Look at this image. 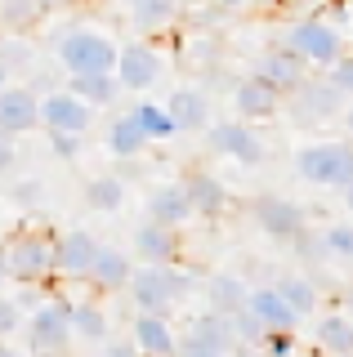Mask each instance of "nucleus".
<instances>
[{
	"label": "nucleus",
	"mask_w": 353,
	"mask_h": 357,
	"mask_svg": "<svg viewBox=\"0 0 353 357\" xmlns=\"http://www.w3.org/2000/svg\"><path fill=\"white\" fill-rule=\"evenodd\" d=\"M45 98L36 94V85H5L0 89V130L9 134H31L36 126H45Z\"/></svg>",
	"instance_id": "nucleus-10"
},
{
	"label": "nucleus",
	"mask_w": 353,
	"mask_h": 357,
	"mask_svg": "<svg viewBox=\"0 0 353 357\" xmlns=\"http://www.w3.org/2000/svg\"><path fill=\"white\" fill-rule=\"evenodd\" d=\"M291 103V121L295 126H326L331 116H340V107H349V94L326 76H304L300 85L286 94Z\"/></svg>",
	"instance_id": "nucleus-5"
},
{
	"label": "nucleus",
	"mask_w": 353,
	"mask_h": 357,
	"mask_svg": "<svg viewBox=\"0 0 353 357\" xmlns=\"http://www.w3.org/2000/svg\"><path fill=\"white\" fill-rule=\"evenodd\" d=\"M170 116H174V126H179V134H202V130H211V98L202 94V89H193V85H179L170 94Z\"/></svg>",
	"instance_id": "nucleus-19"
},
{
	"label": "nucleus",
	"mask_w": 353,
	"mask_h": 357,
	"mask_svg": "<svg viewBox=\"0 0 353 357\" xmlns=\"http://www.w3.org/2000/svg\"><path fill=\"white\" fill-rule=\"evenodd\" d=\"M233 326H237V340H246V344H264V340H269V326H264V321H260L250 308H241V312H237Z\"/></svg>",
	"instance_id": "nucleus-38"
},
{
	"label": "nucleus",
	"mask_w": 353,
	"mask_h": 357,
	"mask_svg": "<svg viewBox=\"0 0 353 357\" xmlns=\"http://www.w3.org/2000/svg\"><path fill=\"white\" fill-rule=\"evenodd\" d=\"M174 357H233L228 349H219V344H206V340H197L193 331H183L179 335V353Z\"/></svg>",
	"instance_id": "nucleus-37"
},
{
	"label": "nucleus",
	"mask_w": 353,
	"mask_h": 357,
	"mask_svg": "<svg viewBox=\"0 0 353 357\" xmlns=\"http://www.w3.org/2000/svg\"><path fill=\"white\" fill-rule=\"evenodd\" d=\"M345 130H349V139H353V98H349V107H345Z\"/></svg>",
	"instance_id": "nucleus-47"
},
{
	"label": "nucleus",
	"mask_w": 353,
	"mask_h": 357,
	"mask_svg": "<svg viewBox=\"0 0 353 357\" xmlns=\"http://www.w3.org/2000/svg\"><path fill=\"white\" fill-rule=\"evenodd\" d=\"M255 76H264L269 85H278L282 94H291V89L308 76V63L282 40V45H273V50H264L260 59H255Z\"/></svg>",
	"instance_id": "nucleus-16"
},
{
	"label": "nucleus",
	"mask_w": 353,
	"mask_h": 357,
	"mask_svg": "<svg viewBox=\"0 0 353 357\" xmlns=\"http://www.w3.org/2000/svg\"><path fill=\"white\" fill-rule=\"evenodd\" d=\"M40 112H45V130H68V134H85L94 121V103H85L76 89H50L45 103H40Z\"/></svg>",
	"instance_id": "nucleus-12"
},
{
	"label": "nucleus",
	"mask_w": 353,
	"mask_h": 357,
	"mask_svg": "<svg viewBox=\"0 0 353 357\" xmlns=\"http://www.w3.org/2000/svg\"><path fill=\"white\" fill-rule=\"evenodd\" d=\"M345 206H349V215H353V183L345 188Z\"/></svg>",
	"instance_id": "nucleus-51"
},
{
	"label": "nucleus",
	"mask_w": 353,
	"mask_h": 357,
	"mask_svg": "<svg viewBox=\"0 0 353 357\" xmlns=\"http://www.w3.org/2000/svg\"><path fill=\"white\" fill-rule=\"evenodd\" d=\"M0 63H5L9 72H31V63H36V50H31L27 36L9 31V36H0Z\"/></svg>",
	"instance_id": "nucleus-34"
},
{
	"label": "nucleus",
	"mask_w": 353,
	"mask_h": 357,
	"mask_svg": "<svg viewBox=\"0 0 353 357\" xmlns=\"http://www.w3.org/2000/svg\"><path fill=\"white\" fill-rule=\"evenodd\" d=\"M250 312H255L269 331H295V326H300V312L291 308V299H286L278 286L250 290Z\"/></svg>",
	"instance_id": "nucleus-22"
},
{
	"label": "nucleus",
	"mask_w": 353,
	"mask_h": 357,
	"mask_svg": "<svg viewBox=\"0 0 353 357\" xmlns=\"http://www.w3.org/2000/svg\"><path fill=\"white\" fill-rule=\"evenodd\" d=\"M135 250L143 264H179V228L174 223H161V219H143L135 228Z\"/></svg>",
	"instance_id": "nucleus-14"
},
{
	"label": "nucleus",
	"mask_w": 353,
	"mask_h": 357,
	"mask_svg": "<svg viewBox=\"0 0 353 357\" xmlns=\"http://www.w3.org/2000/svg\"><path fill=\"white\" fill-rule=\"evenodd\" d=\"M206 143H211V152H215V156H233V161H241V165H260L264 156H269L264 139H260L255 130H250V121H246V116L211 126V130H206Z\"/></svg>",
	"instance_id": "nucleus-8"
},
{
	"label": "nucleus",
	"mask_w": 353,
	"mask_h": 357,
	"mask_svg": "<svg viewBox=\"0 0 353 357\" xmlns=\"http://www.w3.org/2000/svg\"><path fill=\"white\" fill-rule=\"evenodd\" d=\"M188 331L197 335V340L219 344V349H228V353L237 349V326H233V317H228V312H219V308H211V312H197Z\"/></svg>",
	"instance_id": "nucleus-28"
},
{
	"label": "nucleus",
	"mask_w": 353,
	"mask_h": 357,
	"mask_svg": "<svg viewBox=\"0 0 353 357\" xmlns=\"http://www.w3.org/2000/svg\"><path fill=\"white\" fill-rule=\"evenodd\" d=\"M130 340L148 357H174L179 353V335H174L165 312H139V317L130 321Z\"/></svg>",
	"instance_id": "nucleus-18"
},
{
	"label": "nucleus",
	"mask_w": 353,
	"mask_h": 357,
	"mask_svg": "<svg viewBox=\"0 0 353 357\" xmlns=\"http://www.w3.org/2000/svg\"><path fill=\"white\" fill-rule=\"evenodd\" d=\"M282 89L278 85H269L264 76L250 72L246 81H237L233 89V107H237V116H246V121H269V116H278L282 112Z\"/></svg>",
	"instance_id": "nucleus-17"
},
{
	"label": "nucleus",
	"mask_w": 353,
	"mask_h": 357,
	"mask_svg": "<svg viewBox=\"0 0 353 357\" xmlns=\"http://www.w3.org/2000/svg\"><path fill=\"white\" fill-rule=\"evenodd\" d=\"M340 304H345V308L353 312V286H345V290H340Z\"/></svg>",
	"instance_id": "nucleus-46"
},
{
	"label": "nucleus",
	"mask_w": 353,
	"mask_h": 357,
	"mask_svg": "<svg viewBox=\"0 0 353 357\" xmlns=\"http://www.w3.org/2000/svg\"><path fill=\"white\" fill-rule=\"evenodd\" d=\"M14 201H18V206H40V201H45V188H40L36 178H27V183H14Z\"/></svg>",
	"instance_id": "nucleus-41"
},
{
	"label": "nucleus",
	"mask_w": 353,
	"mask_h": 357,
	"mask_svg": "<svg viewBox=\"0 0 353 357\" xmlns=\"http://www.w3.org/2000/svg\"><path fill=\"white\" fill-rule=\"evenodd\" d=\"M98 245H103V241H98L94 232H85V228L59 232V277H68V282H90Z\"/></svg>",
	"instance_id": "nucleus-13"
},
{
	"label": "nucleus",
	"mask_w": 353,
	"mask_h": 357,
	"mask_svg": "<svg viewBox=\"0 0 353 357\" xmlns=\"http://www.w3.org/2000/svg\"><path fill=\"white\" fill-rule=\"evenodd\" d=\"M233 357H269V353H264V344H246V340H237Z\"/></svg>",
	"instance_id": "nucleus-44"
},
{
	"label": "nucleus",
	"mask_w": 353,
	"mask_h": 357,
	"mask_svg": "<svg viewBox=\"0 0 353 357\" xmlns=\"http://www.w3.org/2000/svg\"><path fill=\"white\" fill-rule=\"evenodd\" d=\"M326 72H331V81H336V85L353 98V54H345V59H340L336 67H326Z\"/></svg>",
	"instance_id": "nucleus-40"
},
{
	"label": "nucleus",
	"mask_w": 353,
	"mask_h": 357,
	"mask_svg": "<svg viewBox=\"0 0 353 357\" xmlns=\"http://www.w3.org/2000/svg\"><path fill=\"white\" fill-rule=\"evenodd\" d=\"M193 277L179 273L174 264H139L135 277H130V299H135L139 312H170L188 295Z\"/></svg>",
	"instance_id": "nucleus-3"
},
{
	"label": "nucleus",
	"mask_w": 353,
	"mask_h": 357,
	"mask_svg": "<svg viewBox=\"0 0 353 357\" xmlns=\"http://www.w3.org/2000/svg\"><path fill=\"white\" fill-rule=\"evenodd\" d=\"M197 215L193 210V197L183 183H161L148 192V219H161V223H174V228H183Z\"/></svg>",
	"instance_id": "nucleus-21"
},
{
	"label": "nucleus",
	"mask_w": 353,
	"mask_h": 357,
	"mask_svg": "<svg viewBox=\"0 0 353 357\" xmlns=\"http://www.w3.org/2000/svg\"><path fill=\"white\" fill-rule=\"evenodd\" d=\"M5 277H9V259H5V250H0V286H5Z\"/></svg>",
	"instance_id": "nucleus-49"
},
{
	"label": "nucleus",
	"mask_w": 353,
	"mask_h": 357,
	"mask_svg": "<svg viewBox=\"0 0 353 357\" xmlns=\"http://www.w3.org/2000/svg\"><path fill=\"white\" fill-rule=\"evenodd\" d=\"M215 5H224V9H241V5H250V0H215Z\"/></svg>",
	"instance_id": "nucleus-48"
},
{
	"label": "nucleus",
	"mask_w": 353,
	"mask_h": 357,
	"mask_svg": "<svg viewBox=\"0 0 353 357\" xmlns=\"http://www.w3.org/2000/svg\"><path fill=\"white\" fill-rule=\"evenodd\" d=\"M5 259H9V277L14 282H36L45 286L50 277H59V237L45 228H18L5 245Z\"/></svg>",
	"instance_id": "nucleus-1"
},
{
	"label": "nucleus",
	"mask_w": 353,
	"mask_h": 357,
	"mask_svg": "<svg viewBox=\"0 0 353 357\" xmlns=\"http://www.w3.org/2000/svg\"><path fill=\"white\" fill-rule=\"evenodd\" d=\"M50 148H54V156H63V161H76V156H81V134L50 130Z\"/></svg>",
	"instance_id": "nucleus-39"
},
{
	"label": "nucleus",
	"mask_w": 353,
	"mask_h": 357,
	"mask_svg": "<svg viewBox=\"0 0 353 357\" xmlns=\"http://www.w3.org/2000/svg\"><path fill=\"white\" fill-rule=\"evenodd\" d=\"M40 14H45V0H0V22L9 31H27Z\"/></svg>",
	"instance_id": "nucleus-33"
},
{
	"label": "nucleus",
	"mask_w": 353,
	"mask_h": 357,
	"mask_svg": "<svg viewBox=\"0 0 353 357\" xmlns=\"http://www.w3.org/2000/svg\"><path fill=\"white\" fill-rule=\"evenodd\" d=\"M313 340L331 357H353V317L349 312H322L313 326Z\"/></svg>",
	"instance_id": "nucleus-25"
},
{
	"label": "nucleus",
	"mask_w": 353,
	"mask_h": 357,
	"mask_svg": "<svg viewBox=\"0 0 353 357\" xmlns=\"http://www.w3.org/2000/svg\"><path fill=\"white\" fill-rule=\"evenodd\" d=\"M72 321H76V335H81V340L103 344L107 335H112V317H107L103 304H94V299H81V304H72Z\"/></svg>",
	"instance_id": "nucleus-29"
},
{
	"label": "nucleus",
	"mask_w": 353,
	"mask_h": 357,
	"mask_svg": "<svg viewBox=\"0 0 353 357\" xmlns=\"http://www.w3.org/2000/svg\"><path fill=\"white\" fill-rule=\"evenodd\" d=\"M183 188H188V197H193V210H197V219H219L228 210V188L219 183L215 174H206V170H193L188 178H183Z\"/></svg>",
	"instance_id": "nucleus-23"
},
{
	"label": "nucleus",
	"mask_w": 353,
	"mask_h": 357,
	"mask_svg": "<svg viewBox=\"0 0 353 357\" xmlns=\"http://www.w3.org/2000/svg\"><path fill=\"white\" fill-rule=\"evenodd\" d=\"M117 76H121V85L135 89V94H148V89L161 81V54L152 50V36H148V40H130V45H121Z\"/></svg>",
	"instance_id": "nucleus-11"
},
{
	"label": "nucleus",
	"mask_w": 353,
	"mask_h": 357,
	"mask_svg": "<svg viewBox=\"0 0 353 357\" xmlns=\"http://www.w3.org/2000/svg\"><path fill=\"white\" fill-rule=\"evenodd\" d=\"M72 335H76V321H72V304H68V299H45L40 308H31V317H27L31 353L59 357L72 344Z\"/></svg>",
	"instance_id": "nucleus-7"
},
{
	"label": "nucleus",
	"mask_w": 353,
	"mask_h": 357,
	"mask_svg": "<svg viewBox=\"0 0 353 357\" xmlns=\"http://www.w3.org/2000/svg\"><path fill=\"white\" fill-rule=\"evenodd\" d=\"M148 130L139 126L135 112H121V116H112V126H107V152L117 156V161H135V156L148 148Z\"/></svg>",
	"instance_id": "nucleus-24"
},
{
	"label": "nucleus",
	"mask_w": 353,
	"mask_h": 357,
	"mask_svg": "<svg viewBox=\"0 0 353 357\" xmlns=\"http://www.w3.org/2000/svg\"><path fill=\"white\" fill-rule=\"evenodd\" d=\"M14 139H18V134L0 130V174H9V170H14V161H18V148H14Z\"/></svg>",
	"instance_id": "nucleus-42"
},
{
	"label": "nucleus",
	"mask_w": 353,
	"mask_h": 357,
	"mask_svg": "<svg viewBox=\"0 0 353 357\" xmlns=\"http://www.w3.org/2000/svg\"><path fill=\"white\" fill-rule=\"evenodd\" d=\"M103 357H148V353H143L135 340H112V344H107V353H103Z\"/></svg>",
	"instance_id": "nucleus-43"
},
{
	"label": "nucleus",
	"mask_w": 353,
	"mask_h": 357,
	"mask_svg": "<svg viewBox=\"0 0 353 357\" xmlns=\"http://www.w3.org/2000/svg\"><path fill=\"white\" fill-rule=\"evenodd\" d=\"M85 201H90V210H98V215H117L121 201H126V183L117 174H98L85 188Z\"/></svg>",
	"instance_id": "nucleus-30"
},
{
	"label": "nucleus",
	"mask_w": 353,
	"mask_h": 357,
	"mask_svg": "<svg viewBox=\"0 0 353 357\" xmlns=\"http://www.w3.org/2000/svg\"><path fill=\"white\" fill-rule=\"evenodd\" d=\"M0 357H23V353H18V349H14L9 340H0Z\"/></svg>",
	"instance_id": "nucleus-45"
},
{
	"label": "nucleus",
	"mask_w": 353,
	"mask_h": 357,
	"mask_svg": "<svg viewBox=\"0 0 353 357\" xmlns=\"http://www.w3.org/2000/svg\"><path fill=\"white\" fill-rule=\"evenodd\" d=\"M326 237V250L340 255V259H353V223H331V228H322Z\"/></svg>",
	"instance_id": "nucleus-36"
},
{
	"label": "nucleus",
	"mask_w": 353,
	"mask_h": 357,
	"mask_svg": "<svg viewBox=\"0 0 353 357\" xmlns=\"http://www.w3.org/2000/svg\"><path fill=\"white\" fill-rule=\"evenodd\" d=\"M282 40L291 45L308 67H336L345 59V36H340V27L326 22V18H295L291 27L282 31Z\"/></svg>",
	"instance_id": "nucleus-6"
},
{
	"label": "nucleus",
	"mask_w": 353,
	"mask_h": 357,
	"mask_svg": "<svg viewBox=\"0 0 353 357\" xmlns=\"http://www.w3.org/2000/svg\"><path fill=\"white\" fill-rule=\"evenodd\" d=\"M18 326H27V317H23V304H18L14 295H5L0 290V340H9Z\"/></svg>",
	"instance_id": "nucleus-35"
},
{
	"label": "nucleus",
	"mask_w": 353,
	"mask_h": 357,
	"mask_svg": "<svg viewBox=\"0 0 353 357\" xmlns=\"http://www.w3.org/2000/svg\"><path fill=\"white\" fill-rule=\"evenodd\" d=\"M130 112L139 116V126L148 130L152 143H161V139H170V134H179V126H174V116H170V107H165V103H152V98H143V103H135Z\"/></svg>",
	"instance_id": "nucleus-31"
},
{
	"label": "nucleus",
	"mask_w": 353,
	"mask_h": 357,
	"mask_svg": "<svg viewBox=\"0 0 353 357\" xmlns=\"http://www.w3.org/2000/svg\"><path fill=\"white\" fill-rule=\"evenodd\" d=\"M188 5H193V0H188Z\"/></svg>",
	"instance_id": "nucleus-52"
},
{
	"label": "nucleus",
	"mask_w": 353,
	"mask_h": 357,
	"mask_svg": "<svg viewBox=\"0 0 353 357\" xmlns=\"http://www.w3.org/2000/svg\"><path fill=\"white\" fill-rule=\"evenodd\" d=\"M9 76H14V72H9V67H5V63H0V89H5V85H9Z\"/></svg>",
	"instance_id": "nucleus-50"
},
{
	"label": "nucleus",
	"mask_w": 353,
	"mask_h": 357,
	"mask_svg": "<svg viewBox=\"0 0 353 357\" xmlns=\"http://www.w3.org/2000/svg\"><path fill=\"white\" fill-rule=\"evenodd\" d=\"M183 5L188 0H126V14L139 36H165V31L179 27Z\"/></svg>",
	"instance_id": "nucleus-15"
},
{
	"label": "nucleus",
	"mask_w": 353,
	"mask_h": 357,
	"mask_svg": "<svg viewBox=\"0 0 353 357\" xmlns=\"http://www.w3.org/2000/svg\"><path fill=\"white\" fill-rule=\"evenodd\" d=\"M206 299H211V308L237 317L241 308H250V286L241 282V277H233V273H215L211 282H206Z\"/></svg>",
	"instance_id": "nucleus-26"
},
{
	"label": "nucleus",
	"mask_w": 353,
	"mask_h": 357,
	"mask_svg": "<svg viewBox=\"0 0 353 357\" xmlns=\"http://www.w3.org/2000/svg\"><path fill=\"white\" fill-rule=\"evenodd\" d=\"M54 54H59V63H63V72H68V76L117 72V63H121V45L112 36H103V31H94V27H68V31H59Z\"/></svg>",
	"instance_id": "nucleus-2"
},
{
	"label": "nucleus",
	"mask_w": 353,
	"mask_h": 357,
	"mask_svg": "<svg viewBox=\"0 0 353 357\" xmlns=\"http://www.w3.org/2000/svg\"><path fill=\"white\" fill-rule=\"evenodd\" d=\"M295 174L313 188H349L353 183V139L349 143H308L295 152Z\"/></svg>",
	"instance_id": "nucleus-4"
},
{
	"label": "nucleus",
	"mask_w": 353,
	"mask_h": 357,
	"mask_svg": "<svg viewBox=\"0 0 353 357\" xmlns=\"http://www.w3.org/2000/svg\"><path fill=\"white\" fill-rule=\"evenodd\" d=\"M250 215H255V223L269 232L273 241H295L308 228L304 210L295 206V201H286V197H273V192H264V197L250 201Z\"/></svg>",
	"instance_id": "nucleus-9"
},
{
	"label": "nucleus",
	"mask_w": 353,
	"mask_h": 357,
	"mask_svg": "<svg viewBox=\"0 0 353 357\" xmlns=\"http://www.w3.org/2000/svg\"><path fill=\"white\" fill-rule=\"evenodd\" d=\"M130 277H135L130 255L117 250V245H98V259L90 268V286L103 290V295H112V290H130Z\"/></svg>",
	"instance_id": "nucleus-20"
},
{
	"label": "nucleus",
	"mask_w": 353,
	"mask_h": 357,
	"mask_svg": "<svg viewBox=\"0 0 353 357\" xmlns=\"http://www.w3.org/2000/svg\"><path fill=\"white\" fill-rule=\"evenodd\" d=\"M76 94L85 98V103H94V107H117V98H121V76L117 72H90V76H72V85Z\"/></svg>",
	"instance_id": "nucleus-27"
},
{
	"label": "nucleus",
	"mask_w": 353,
	"mask_h": 357,
	"mask_svg": "<svg viewBox=\"0 0 353 357\" xmlns=\"http://www.w3.org/2000/svg\"><path fill=\"white\" fill-rule=\"evenodd\" d=\"M273 286H278L282 295L291 299V308L300 312V317H313V312H317V286L308 282V277H295V273H286V277H278Z\"/></svg>",
	"instance_id": "nucleus-32"
}]
</instances>
